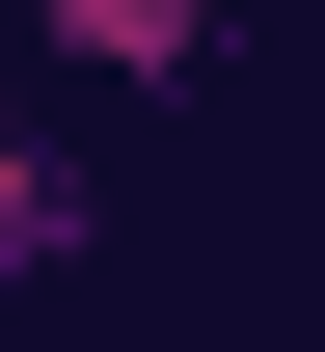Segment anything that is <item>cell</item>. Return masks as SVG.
<instances>
[{
  "label": "cell",
  "mask_w": 325,
  "mask_h": 352,
  "mask_svg": "<svg viewBox=\"0 0 325 352\" xmlns=\"http://www.w3.org/2000/svg\"><path fill=\"white\" fill-rule=\"evenodd\" d=\"M0 244H27V163H0Z\"/></svg>",
  "instance_id": "1"
}]
</instances>
